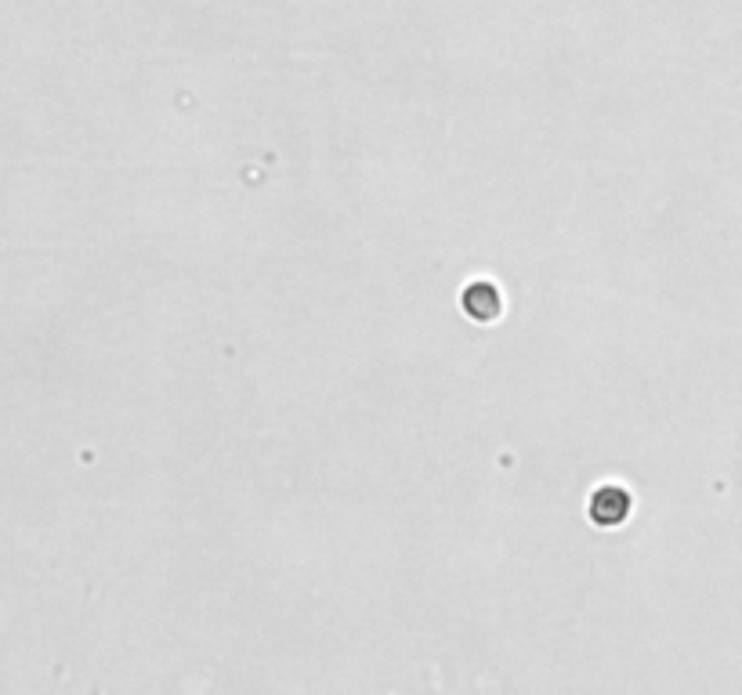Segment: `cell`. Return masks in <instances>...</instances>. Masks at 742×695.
<instances>
[]
</instances>
